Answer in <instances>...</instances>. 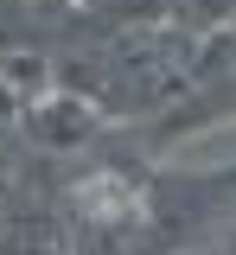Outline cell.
Here are the masks:
<instances>
[{
    "label": "cell",
    "mask_w": 236,
    "mask_h": 255,
    "mask_svg": "<svg viewBox=\"0 0 236 255\" xmlns=\"http://www.w3.org/2000/svg\"><path fill=\"white\" fill-rule=\"evenodd\" d=\"M77 204H83L90 217H121V211H134V191L121 185V179H109V172H96V179H83Z\"/></svg>",
    "instance_id": "obj_1"
}]
</instances>
